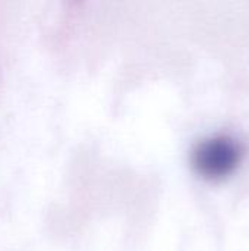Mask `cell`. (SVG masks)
I'll return each instance as SVG.
<instances>
[{"label": "cell", "mask_w": 249, "mask_h": 251, "mask_svg": "<svg viewBox=\"0 0 249 251\" xmlns=\"http://www.w3.org/2000/svg\"><path fill=\"white\" fill-rule=\"evenodd\" d=\"M241 150L236 141L219 137L198 146L194 153V163L198 172L207 178L226 176L238 165Z\"/></svg>", "instance_id": "cell-1"}]
</instances>
